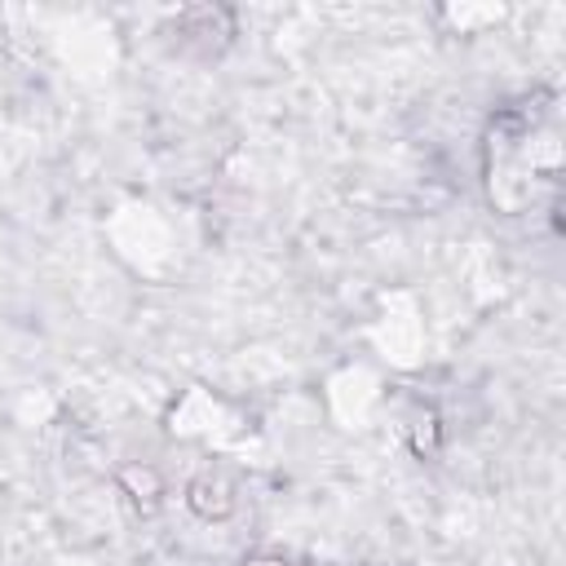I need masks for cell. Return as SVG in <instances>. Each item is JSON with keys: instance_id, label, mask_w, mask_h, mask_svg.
I'll return each instance as SVG.
<instances>
[{"instance_id": "1", "label": "cell", "mask_w": 566, "mask_h": 566, "mask_svg": "<svg viewBox=\"0 0 566 566\" xmlns=\"http://www.w3.org/2000/svg\"><path fill=\"white\" fill-rule=\"evenodd\" d=\"M190 509L199 513V517H226L230 509H234V486L221 478V473H199L195 482H190Z\"/></svg>"}]
</instances>
